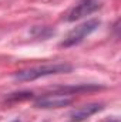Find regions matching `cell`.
<instances>
[{"instance_id":"obj_4","label":"cell","mask_w":121,"mask_h":122,"mask_svg":"<svg viewBox=\"0 0 121 122\" xmlns=\"http://www.w3.org/2000/svg\"><path fill=\"white\" fill-rule=\"evenodd\" d=\"M98 9H101V3H100L98 0H84L81 4H78L77 7H74V9L70 11L67 20H68V21L80 20V19H83V17H86V16H90L93 13H95Z\"/></svg>"},{"instance_id":"obj_3","label":"cell","mask_w":121,"mask_h":122,"mask_svg":"<svg viewBox=\"0 0 121 122\" xmlns=\"http://www.w3.org/2000/svg\"><path fill=\"white\" fill-rule=\"evenodd\" d=\"M73 102V97L70 94H50V95H44L36 99L34 107L38 109H57L67 107Z\"/></svg>"},{"instance_id":"obj_6","label":"cell","mask_w":121,"mask_h":122,"mask_svg":"<svg viewBox=\"0 0 121 122\" xmlns=\"http://www.w3.org/2000/svg\"><path fill=\"white\" fill-rule=\"evenodd\" d=\"M33 97V94L31 92H20V94H11L9 98H7V101H22V99H29Z\"/></svg>"},{"instance_id":"obj_2","label":"cell","mask_w":121,"mask_h":122,"mask_svg":"<svg viewBox=\"0 0 121 122\" xmlns=\"http://www.w3.org/2000/svg\"><path fill=\"white\" fill-rule=\"evenodd\" d=\"M98 26H100V20H95V19L94 20H88V21L77 26L76 29H73L67 34V37L60 43V46L61 47H73V46L81 43L87 36H90L93 31L97 30Z\"/></svg>"},{"instance_id":"obj_5","label":"cell","mask_w":121,"mask_h":122,"mask_svg":"<svg viewBox=\"0 0 121 122\" xmlns=\"http://www.w3.org/2000/svg\"><path fill=\"white\" fill-rule=\"evenodd\" d=\"M101 109H103V105L101 104H88V105L80 107L76 111H73L71 112V118H73V121H76V122L84 121V119L90 118L91 115H94L95 112H98Z\"/></svg>"},{"instance_id":"obj_7","label":"cell","mask_w":121,"mask_h":122,"mask_svg":"<svg viewBox=\"0 0 121 122\" xmlns=\"http://www.w3.org/2000/svg\"><path fill=\"white\" fill-rule=\"evenodd\" d=\"M105 122H120V119L118 118H114V119H108V121H105Z\"/></svg>"},{"instance_id":"obj_8","label":"cell","mask_w":121,"mask_h":122,"mask_svg":"<svg viewBox=\"0 0 121 122\" xmlns=\"http://www.w3.org/2000/svg\"><path fill=\"white\" fill-rule=\"evenodd\" d=\"M13 122H22V121L20 119H16V121H13Z\"/></svg>"},{"instance_id":"obj_1","label":"cell","mask_w":121,"mask_h":122,"mask_svg":"<svg viewBox=\"0 0 121 122\" xmlns=\"http://www.w3.org/2000/svg\"><path fill=\"white\" fill-rule=\"evenodd\" d=\"M73 70V67L67 62H57V64H46L41 67H33L29 70H22L14 72V78L19 81H34L41 77L57 75V74H67Z\"/></svg>"}]
</instances>
